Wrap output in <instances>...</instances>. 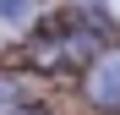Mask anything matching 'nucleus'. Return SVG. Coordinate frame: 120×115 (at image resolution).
<instances>
[{
    "label": "nucleus",
    "mask_w": 120,
    "mask_h": 115,
    "mask_svg": "<svg viewBox=\"0 0 120 115\" xmlns=\"http://www.w3.org/2000/svg\"><path fill=\"white\" fill-rule=\"evenodd\" d=\"M38 11V0H0V28H22Z\"/></svg>",
    "instance_id": "3"
},
{
    "label": "nucleus",
    "mask_w": 120,
    "mask_h": 115,
    "mask_svg": "<svg viewBox=\"0 0 120 115\" xmlns=\"http://www.w3.org/2000/svg\"><path fill=\"white\" fill-rule=\"evenodd\" d=\"M87 104L93 110H120V49H104V55H93V66H87Z\"/></svg>",
    "instance_id": "1"
},
{
    "label": "nucleus",
    "mask_w": 120,
    "mask_h": 115,
    "mask_svg": "<svg viewBox=\"0 0 120 115\" xmlns=\"http://www.w3.org/2000/svg\"><path fill=\"white\" fill-rule=\"evenodd\" d=\"M98 11H104L109 22H120V0H98Z\"/></svg>",
    "instance_id": "5"
},
{
    "label": "nucleus",
    "mask_w": 120,
    "mask_h": 115,
    "mask_svg": "<svg viewBox=\"0 0 120 115\" xmlns=\"http://www.w3.org/2000/svg\"><path fill=\"white\" fill-rule=\"evenodd\" d=\"M16 104H22V82H16V77H6V71H0V115H11Z\"/></svg>",
    "instance_id": "4"
},
{
    "label": "nucleus",
    "mask_w": 120,
    "mask_h": 115,
    "mask_svg": "<svg viewBox=\"0 0 120 115\" xmlns=\"http://www.w3.org/2000/svg\"><path fill=\"white\" fill-rule=\"evenodd\" d=\"M76 60H93V33L87 28H60V38L49 33L38 44V66H76Z\"/></svg>",
    "instance_id": "2"
}]
</instances>
